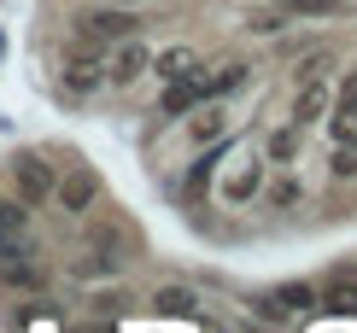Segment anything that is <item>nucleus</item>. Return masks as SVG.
I'll return each instance as SVG.
<instances>
[{
    "label": "nucleus",
    "instance_id": "1",
    "mask_svg": "<svg viewBox=\"0 0 357 333\" xmlns=\"http://www.w3.org/2000/svg\"><path fill=\"white\" fill-rule=\"evenodd\" d=\"M146 18H141V6H117V0H100V6H88L70 18V36L88 41V47H112V41H123V36H135Z\"/></svg>",
    "mask_w": 357,
    "mask_h": 333
},
{
    "label": "nucleus",
    "instance_id": "2",
    "mask_svg": "<svg viewBox=\"0 0 357 333\" xmlns=\"http://www.w3.org/2000/svg\"><path fill=\"white\" fill-rule=\"evenodd\" d=\"M59 88H65V94H100V88H106V47L70 41L65 59H59Z\"/></svg>",
    "mask_w": 357,
    "mask_h": 333
},
{
    "label": "nucleus",
    "instance_id": "3",
    "mask_svg": "<svg viewBox=\"0 0 357 333\" xmlns=\"http://www.w3.org/2000/svg\"><path fill=\"white\" fill-rule=\"evenodd\" d=\"M6 181H12V193L36 210V205H53V164L41 158V153H12L6 158Z\"/></svg>",
    "mask_w": 357,
    "mask_h": 333
},
{
    "label": "nucleus",
    "instance_id": "4",
    "mask_svg": "<svg viewBox=\"0 0 357 333\" xmlns=\"http://www.w3.org/2000/svg\"><path fill=\"white\" fill-rule=\"evenodd\" d=\"M146 70H153V41H146L141 29L106 47V82H112V88H135Z\"/></svg>",
    "mask_w": 357,
    "mask_h": 333
},
{
    "label": "nucleus",
    "instance_id": "5",
    "mask_svg": "<svg viewBox=\"0 0 357 333\" xmlns=\"http://www.w3.org/2000/svg\"><path fill=\"white\" fill-rule=\"evenodd\" d=\"M53 205L65 210V217H88V210L100 205V176L88 170V164H77V170H65L53 181Z\"/></svg>",
    "mask_w": 357,
    "mask_h": 333
},
{
    "label": "nucleus",
    "instance_id": "6",
    "mask_svg": "<svg viewBox=\"0 0 357 333\" xmlns=\"http://www.w3.org/2000/svg\"><path fill=\"white\" fill-rule=\"evenodd\" d=\"M334 105V82L328 77H305L293 82V123H322Z\"/></svg>",
    "mask_w": 357,
    "mask_h": 333
},
{
    "label": "nucleus",
    "instance_id": "7",
    "mask_svg": "<svg viewBox=\"0 0 357 333\" xmlns=\"http://www.w3.org/2000/svg\"><path fill=\"white\" fill-rule=\"evenodd\" d=\"M264 176H270V158H258V153H252L241 170H229V176H222V205H252V199L264 193Z\"/></svg>",
    "mask_w": 357,
    "mask_h": 333
},
{
    "label": "nucleus",
    "instance_id": "8",
    "mask_svg": "<svg viewBox=\"0 0 357 333\" xmlns=\"http://www.w3.org/2000/svg\"><path fill=\"white\" fill-rule=\"evenodd\" d=\"M153 316H176V322H205V310H199V293L182 281H165V286H153Z\"/></svg>",
    "mask_w": 357,
    "mask_h": 333
},
{
    "label": "nucleus",
    "instance_id": "9",
    "mask_svg": "<svg viewBox=\"0 0 357 333\" xmlns=\"http://www.w3.org/2000/svg\"><path fill=\"white\" fill-rule=\"evenodd\" d=\"M334 129V153H328V176L334 181H357V123H340V117H322Z\"/></svg>",
    "mask_w": 357,
    "mask_h": 333
},
{
    "label": "nucleus",
    "instance_id": "10",
    "mask_svg": "<svg viewBox=\"0 0 357 333\" xmlns=\"http://www.w3.org/2000/svg\"><path fill=\"white\" fill-rule=\"evenodd\" d=\"M199 100H205V77H199V70H188V77H176L170 94L158 100V117H188Z\"/></svg>",
    "mask_w": 357,
    "mask_h": 333
},
{
    "label": "nucleus",
    "instance_id": "11",
    "mask_svg": "<svg viewBox=\"0 0 357 333\" xmlns=\"http://www.w3.org/2000/svg\"><path fill=\"white\" fill-rule=\"evenodd\" d=\"M222 134H229L222 105H217V100H199V105H193V123H188V141H193V146H211V141H222Z\"/></svg>",
    "mask_w": 357,
    "mask_h": 333
},
{
    "label": "nucleus",
    "instance_id": "12",
    "mask_svg": "<svg viewBox=\"0 0 357 333\" xmlns=\"http://www.w3.org/2000/svg\"><path fill=\"white\" fill-rule=\"evenodd\" d=\"M153 70H158V82H176V77H188V70H199V53H193L188 41H176V47H153Z\"/></svg>",
    "mask_w": 357,
    "mask_h": 333
},
{
    "label": "nucleus",
    "instance_id": "13",
    "mask_svg": "<svg viewBox=\"0 0 357 333\" xmlns=\"http://www.w3.org/2000/svg\"><path fill=\"white\" fill-rule=\"evenodd\" d=\"M299 146H305V123H281L270 141H264V158H270V164H293Z\"/></svg>",
    "mask_w": 357,
    "mask_h": 333
},
{
    "label": "nucleus",
    "instance_id": "14",
    "mask_svg": "<svg viewBox=\"0 0 357 333\" xmlns=\"http://www.w3.org/2000/svg\"><path fill=\"white\" fill-rule=\"evenodd\" d=\"M205 77V70H199ZM252 77V65L246 59H229V65H217V77H205V100H222V94H234V88H241Z\"/></svg>",
    "mask_w": 357,
    "mask_h": 333
},
{
    "label": "nucleus",
    "instance_id": "15",
    "mask_svg": "<svg viewBox=\"0 0 357 333\" xmlns=\"http://www.w3.org/2000/svg\"><path fill=\"white\" fill-rule=\"evenodd\" d=\"M12 234H29V205L18 193H0V240H12Z\"/></svg>",
    "mask_w": 357,
    "mask_h": 333
},
{
    "label": "nucleus",
    "instance_id": "16",
    "mask_svg": "<svg viewBox=\"0 0 357 333\" xmlns=\"http://www.w3.org/2000/svg\"><path fill=\"white\" fill-rule=\"evenodd\" d=\"M275 304H287L293 316H305V310H317V286L310 281H287V286H275Z\"/></svg>",
    "mask_w": 357,
    "mask_h": 333
},
{
    "label": "nucleus",
    "instance_id": "17",
    "mask_svg": "<svg viewBox=\"0 0 357 333\" xmlns=\"http://www.w3.org/2000/svg\"><path fill=\"white\" fill-rule=\"evenodd\" d=\"M88 304L100 310V322H117V316H123L129 304H135V298H129L123 286H106V293H94V298H88Z\"/></svg>",
    "mask_w": 357,
    "mask_h": 333
},
{
    "label": "nucleus",
    "instance_id": "18",
    "mask_svg": "<svg viewBox=\"0 0 357 333\" xmlns=\"http://www.w3.org/2000/svg\"><path fill=\"white\" fill-rule=\"evenodd\" d=\"M334 117L340 123H357V70H346V82L334 88Z\"/></svg>",
    "mask_w": 357,
    "mask_h": 333
},
{
    "label": "nucleus",
    "instance_id": "19",
    "mask_svg": "<svg viewBox=\"0 0 357 333\" xmlns=\"http://www.w3.org/2000/svg\"><path fill=\"white\" fill-rule=\"evenodd\" d=\"M299 199H305V181H299V176H281L275 187H270V205H275V210H293Z\"/></svg>",
    "mask_w": 357,
    "mask_h": 333
},
{
    "label": "nucleus",
    "instance_id": "20",
    "mask_svg": "<svg viewBox=\"0 0 357 333\" xmlns=\"http://www.w3.org/2000/svg\"><path fill=\"white\" fill-rule=\"evenodd\" d=\"M281 29H287V12H252V18H246V36H281Z\"/></svg>",
    "mask_w": 357,
    "mask_h": 333
},
{
    "label": "nucleus",
    "instance_id": "21",
    "mask_svg": "<svg viewBox=\"0 0 357 333\" xmlns=\"http://www.w3.org/2000/svg\"><path fill=\"white\" fill-rule=\"evenodd\" d=\"M334 70V53L322 47V53H310V59H299V65H293V82H305V77H328Z\"/></svg>",
    "mask_w": 357,
    "mask_h": 333
},
{
    "label": "nucleus",
    "instance_id": "22",
    "mask_svg": "<svg viewBox=\"0 0 357 333\" xmlns=\"http://www.w3.org/2000/svg\"><path fill=\"white\" fill-rule=\"evenodd\" d=\"M275 6H281V12H287V18H293V6H299V0H275Z\"/></svg>",
    "mask_w": 357,
    "mask_h": 333
},
{
    "label": "nucleus",
    "instance_id": "23",
    "mask_svg": "<svg viewBox=\"0 0 357 333\" xmlns=\"http://www.w3.org/2000/svg\"><path fill=\"white\" fill-rule=\"evenodd\" d=\"M117 6H146V0H117Z\"/></svg>",
    "mask_w": 357,
    "mask_h": 333
}]
</instances>
